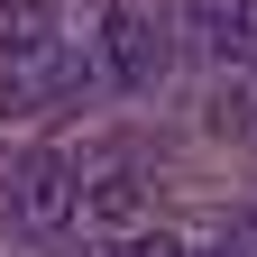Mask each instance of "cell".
<instances>
[{
	"label": "cell",
	"mask_w": 257,
	"mask_h": 257,
	"mask_svg": "<svg viewBox=\"0 0 257 257\" xmlns=\"http://www.w3.org/2000/svg\"><path fill=\"white\" fill-rule=\"evenodd\" d=\"M248 74H257V46H248Z\"/></svg>",
	"instance_id": "9c48e42d"
},
{
	"label": "cell",
	"mask_w": 257,
	"mask_h": 257,
	"mask_svg": "<svg viewBox=\"0 0 257 257\" xmlns=\"http://www.w3.org/2000/svg\"><path fill=\"white\" fill-rule=\"evenodd\" d=\"M211 257H248V248H211Z\"/></svg>",
	"instance_id": "ba28073f"
},
{
	"label": "cell",
	"mask_w": 257,
	"mask_h": 257,
	"mask_svg": "<svg viewBox=\"0 0 257 257\" xmlns=\"http://www.w3.org/2000/svg\"><path fill=\"white\" fill-rule=\"evenodd\" d=\"M92 211L101 220H138V175H101L92 184Z\"/></svg>",
	"instance_id": "8992f818"
},
{
	"label": "cell",
	"mask_w": 257,
	"mask_h": 257,
	"mask_svg": "<svg viewBox=\"0 0 257 257\" xmlns=\"http://www.w3.org/2000/svg\"><path fill=\"white\" fill-rule=\"evenodd\" d=\"M110 257H193L184 239H166V230H156V239H128V248H110Z\"/></svg>",
	"instance_id": "52a82bcc"
},
{
	"label": "cell",
	"mask_w": 257,
	"mask_h": 257,
	"mask_svg": "<svg viewBox=\"0 0 257 257\" xmlns=\"http://www.w3.org/2000/svg\"><path fill=\"white\" fill-rule=\"evenodd\" d=\"M74 211H83V175H74V156L37 147V156H28V166L10 175V220H19L28 239H55Z\"/></svg>",
	"instance_id": "6da1fadb"
},
{
	"label": "cell",
	"mask_w": 257,
	"mask_h": 257,
	"mask_svg": "<svg viewBox=\"0 0 257 257\" xmlns=\"http://www.w3.org/2000/svg\"><path fill=\"white\" fill-rule=\"evenodd\" d=\"M156 74H166V28H156L138 0H110L101 10V83L156 92Z\"/></svg>",
	"instance_id": "7a4b0ae2"
},
{
	"label": "cell",
	"mask_w": 257,
	"mask_h": 257,
	"mask_svg": "<svg viewBox=\"0 0 257 257\" xmlns=\"http://www.w3.org/2000/svg\"><path fill=\"white\" fill-rule=\"evenodd\" d=\"M55 46V10H46V0H0V55H46Z\"/></svg>",
	"instance_id": "277c9868"
},
{
	"label": "cell",
	"mask_w": 257,
	"mask_h": 257,
	"mask_svg": "<svg viewBox=\"0 0 257 257\" xmlns=\"http://www.w3.org/2000/svg\"><path fill=\"white\" fill-rule=\"evenodd\" d=\"M184 46L211 55V64L248 55L257 46V0H184Z\"/></svg>",
	"instance_id": "3957f363"
},
{
	"label": "cell",
	"mask_w": 257,
	"mask_h": 257,
	"mask_svg": "<svg viewBox=\"0 0 257 257\" xmlns=\"http://www.w3.org/2000/svg\"><path fill=\"white\" fill-rule=\"evenodd\" d=\"M211 128H220V138H257V74L211 92Z\"/></svg>",
	"instance_id": "5b68a950"
}]
</instances>
